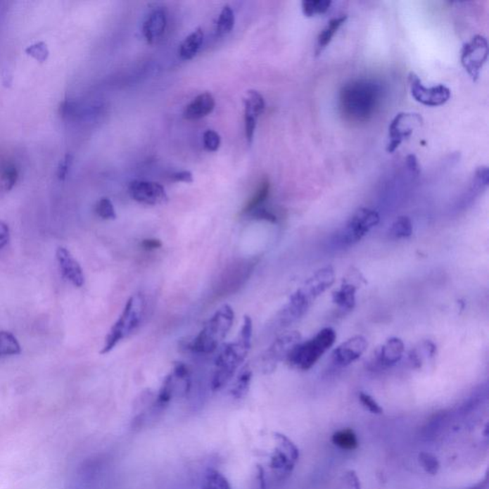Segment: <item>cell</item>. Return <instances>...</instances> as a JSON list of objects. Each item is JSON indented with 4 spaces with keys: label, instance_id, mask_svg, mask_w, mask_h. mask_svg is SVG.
<instances>
[{
    "label": "cell",
    "instance_id": "obj_1",
    "mask_svg": "<svg viewBox=\"0 0 489 489\" xmlns=\"http://www.w3.org/2000/svg\"><path fill=\"white\" fill-rule=\"evenodd\" d=\"M381 85L372 80H355L344 85L339 94V108L353 122L369 121L378 110L382 99Z\"/></svg>",
    "mask_w": 489,
    "mask_h": 489
},
{
    "label": "cell",
    "instance_id": "obj_2",
    "mask_svg": "<svg viewBox=\"0 0 489 489\" xmlns=\"http://www.w3.org/2000/svg\"><path fill=\"white\" fill-rule=\"evenodd\" d=\"M253 325L250 315H245L237 338L224 344L219 349L215 360V373L211 379V389L213 391L224 388L245 362L252 347Z\"/></svg>",
    "mask_w": 489,
    "mask_h": 489
},
{
    "label": "cell",
    "instance_id": "obj_3",
    "mask_svg": "<svg viewBox=\"0 0 489 489\" xmlns=\"http://www.w3.org/2000/svg\"><path fill=\"white\" fill-rule=\"evenodd\" d=\"M234 311L231 306L220 307L189 343V349L196 354H212L228 336L234 325Z\"/></svg>",
    "mask_w": 489,
    "mask_h": 489
},
{
    "label": "cell",
    "instance_id": "obj_4",
    "mask_svg": "<svg viewBox=\"0 0 489 489\" xmlns=\"http://www.w3.org/2000/svg\"><path fill=\"white\" fill-rule=\"evenodd\" d=\"M146 298L141 293H135L128 299L122 315L106 336L101 355L110 353L122 339L133 335L140 328L146 314Z\"/></svg>",
    "mask_w": 489,
    "mask_h": 489
},
{
    "label": "cell",
    "instance_id": "obj_5",
    "mask_svg": "<svg viewBox=\"0 0 489 489\" xmlns=\"http://www.w3.org/2000/svg\"><path fill=\"white\" fill-rule=\"evenodd\" d=\"M336 341V331L331 327L323 328L314 338L298 343L288 355L286 362L291 367L308 371L335 344Z\"/></svg>",
    "mask_w": 489,
    "mask_h": 489
},
{
    "label": "cell",
    "instance_id": "obj_6",
    "mask_svg": "<svg viewBox=\"0 0 489 489\" xmlns=\"http://www.w3.org/2000/svg\"><path fill=\"white\" fill-rule=\"evenodd\" d=\"M319 296V293L311 284L307 281L304 282V284L291 296L288 303L280 310L277 317V325L280 328H286L298 322L309 311Z\"/></svg>",
    "mask_w": 489,
    "mask_h": 489
},
{
    "label": "cell",
    "instance_id": "obj_7",
    "mask_svg": "<svg viewBox=\"0 0 489 489\" xmlns=\"http://www.w3.org/2000/svg\"><path fill=\"white\" fill-rule=\"evenodd\" d=\"M379 220L381 217L376 210L368 208H360L339 232V242L346 247L357 244L375 228Z\"/></svg>",
    "mask_w": 489,
    "mask_h": 489
},
{
    "label": "cell",
    "instance_id": "obj_8",
    "mask_svg": "<svg viewBox=\"0 0 489 489\" xmlns=\"http://www.w3.org/2000/svg\"><path fill=\"white\" fill-rule=\"evenodd\" d=\"M301 335L298 331H290L279 336L266 350L261 359V370L264 374H271L279 362L287 360L288 355L301 342Z\"/></svg>",
    "mask_w": 489,
    "mask_h": 489
},
{
    "label": "cell",
    "instance_id": "obj_9",
    "mask_svg": "<svg viewBox=\"0 0 489 489\" xmlns=\"http://www.w3.org/2000/svg\"><path fill=\"white\" fill-rule=\"evenodd\" d=\"M488 58V42L485 37L476 34L464 44L461 51V63L473 82L479 79L481 71Z\"/></svg>",
    "mask_w": 489,
    "mask_h": 489
},
{
    "label": "cell",
    "instance_id": "obj_10",
    "mask_svg": "<svg viewBox=\"0 0 489 489\" xmlns=\"http://www.w3.org/2000/svg\"><path fill=\"white\" fill-rule=\"evenodd\" d=\"M409 87L412 97L418 103L430 108L443 106L451 98V91L443 84L426 87L419 79L418 75L411 72L409 74Z\"/></svg>",
    "mask_w": 489,
    "mask_h": 489
},
{
    "label": "cell",
    "instance_id": "obj_11",
    "mask_svg": "<svg viewBox=\"0 0 489 489\" xmlns=\"http://www.w3.org/2000/svg\"><path fill=\"white\" fill-rule=\"evenodd\" d=\"M422 124V118L415 113H399L389 125V138L386 151L393 153L402 141L413 134L415 128Z\"/></svg>",
    "mask_w": 489,
    "mask_h": 489
},
{
    "label": "cell",
    "instance_id": "obj_12",
    "mask_svg": "<svg viewBox=\"0 0 489 489\" xmlns=\"http://www.w3.org/2000/svg\"><path fill=\"white\" fill-rule=\"evenodd\" d=\"M128 193L134 201L148 205H162L168 200L164 186L155 182L133 181L128 186Z\"/></svg>",
    "mask_w": 489,
    "mask_h": 489
},
{
    "label": "cell",
    "instance_id": "obj_13",
    "mask_svg": "<svg viewBox=\"0 0 489 489\" xmlns=\"http://www.w3.org/2000/svg\"><path fill=\"white\" fill-rule=\"evenodd\" d=\"M368 347L367 339L363 336H355L342 342L332 353V362L338 367H346L357 362Z\"/></svg>",
    "mask_w": 489,
    "mask_h": 489
},
{
    "label": "cell",
    "instance_id": "obj_14",
    "mask_svg": "<svg viewBox=\"0 0 489 489\" xmlns=\"http://www.w3.org/2000/svg\"><path fill=\"white\" fill-rule=\"evenodd\" d=\"M405 353V343L399 338L387 339L381 348L376 352L373 364L376 367L386 369L392 367L402 359Z\"/></svg>",
    "mask_w": 489,
    "mask_h": 489
},
{
    "label": "cell",
    "instance_id": "obj_15",
    "mask_svg": "<svg viewBox=\"0 0 489 489\" xmlns=\"http://www.w3.org/2000/svg\"><path fill=\"white\" fill-rule=\"evenodd\" d=\"M57 259L63 277L76 287H82L85 281L84 271L68 248H58Z\"/></svg>",
    "mask_w": 489,
    "mask_h": 489
},
{
    "label": "cell",
    "instance_id": "obj_16",
    "mask_svg": "<svg viewBox=\"0 0 489 489\" xmlns=\"http://www.w3.org/2000/svg\"><path fill=\"white\" fill-rule=\"evenodd\" d=\"M167 18L165 11H152L143 24V33L148 44H153L165 34L167 29Z\"/></svg>",
    "mask_w": 489,
    "mask_h": 489
},
{
    "label": "cell",
    "instance_id": "obj_17",
    "mask_svg": "<svg viewBox=\"0 0 489 489\" xmlns=\"http://www.w3.org/2000/svg\"><path fill=\"white\" fill-rule=\"evenodd\" d=\"M215 99L210 92L202 93L197 96L184 111V118L189 121L200 120L207 117L215 110Z\"/></svg>",
    "mask_w": 489,
    "mask_h": 489
},
{
    "label": "cell",
    "instance_id": "obj_18",
    "mask_svg": "<svg viewBox=\"0 0 489 489\" xmlns=\"http://www.w3.org/2000/svg\"><path fill=\"white\" fill-rule=\"evenodd\" d=\"M359 286L355 282L344 279L338 290L333 293V302L344 311H351L355 308V296Z\"/></svg>",
    "mask_w": 489,
    "mask_h": 489
},
{
    "label": "cell",
    "instance_id": "obj_19",
    "mask_svg": "<svg viewBox=\"0 0 489 489\" xmlns=\"http://www.w3.org/2000/svg\"><path fill=\"white\" fill-rule=\"evenodd\" d=\"M179 379L173 375L172 372L168 374L163 381L161 388L158 393L157 399L155 400L153 409L155 413L162 412L170 405L173 395L177 386Z\"/></svg>",
    "mask_w": 489,
    "mask_h": 489
},
{
    "label": "cell",
    "instance_id": "obj_20",
    "mask_svg": "<svg viewBox=\"0 0 489 489\" xmlns=\"http://www.w3.org/2000/svg\"><path fill=\"white\" fill-rule=\"evenodd\" d=\"M347 18L348 17L344 15L329 21L327 25L323 28V30L320 32L319 37H317V45H315V54L317 56L322 54L323 50L331 44L335 34L338 33L341 26L346 23Z\"/></svg>",
    "mask_w": 489,
    "mask_h": 489
},
{
    "label": "cell",
    "instance_id": "obj_21",
    "mask_svg": "<svg viewBox=\"0 0 489 489\" xmlns=\"http://www.w3.org/2000/svg\"><path fill=\"white\" fill-rule=\"evenodd\" d=\"M203 42H204V32L201 28H197L184 39L179 48V56L182 60L189 61L193 58L201 49Z\"/></svg>",
    "mask_w": 489,
    "mask_h": 489
},
{
    "label": "cell",
    "instance_id": "obj_22",
    "mask_svg": "<svg viewBox=\"0 0 489 489\" xmlns=\"http://www.w3.org/2000/svg\"><path fill=\"white\" fill-rule=\"evenodd\" d=\"M269 191H271V183L268 178H264L261 181L260 184H259L258 191L255 192L252 198L248 200L247 204L243 208L241 211L242 215H248L256 208L262 207L264 203L267 201L269 198Z\"/></svg>",
    "mask_w": 489,
    "mask_h": 489
},
{
    "label": "cell",
    "instance_id": "obj_23",
    "mask_svg": "<svg viewBox=\"0 0 489 489\" xmlns=\"http://www.w3.org/2000/svg\"><path fill=\"white\" fill-rule=\"evenodd\" d=\"M253 371L250 365H245L238 374L234 386L231 389V395L234 399L241 400L247 395L252 383Z\"/></svg>",
    "mask_w": 489,
    "mask_h": 489
},
{
    "label": "cell",
    "instance_id": "obj_24",
    "mask_svg": "<svg viewBox=\"0 0 489 489\" xmlns=\"http://www.w3.org/2000/svg\"><path fill=\"white\" fill-rule=\"evenodd\" d=\"M437 347L431 341H426L419 343L418 346L409 354V362L415 368L421 367L426 360L434 357Z\"/></svg>",
    "mask_w": 489,
    "mask_h": 489
},
{
    "label": "cell",
    "instance_id": "obj_25",
    "mask_svg": "<svg viewBox=\"0 0 489 489\" xmlns=\"http://www.w3.org/2000/svg\"><path fill=\"white\" fill-rule=\"evenodd\" d=\"M296 462L281 448H277L271 457V469L281 475H288L293 471Z\"/></svg>",
    "mask_w": 489,
    "mask_h": 489
},
{
    "label": "cell",
    "instance_id": "obj_26",
    "mask_svg": "<svg viewBox=\"0 0 489 489\" xmlns=\"http://www.w3.org/2000/svg\"><path fill=\"white\" fill-rule=\"evenodd\" d=\"M245 114L258 118L265 110L266 103L263 96L255 90H248L244 98Z\"/></svg>",
    "mask_w": 489,
    "mask_h": 489
},
{
    "label": "cell",
    "instance_id": "obj_27",
    "mask_svg": "<svg viewBox=\"0 0 489 489\" xmlns=\"http://www.w3.org/2000/svg\"><path fill=\"white\" fill-rule=\"evenodd\" d=\"M202 489H231L228 479L215 469H208L202 481Z\"/></svg>",
    "mask_w": 489,
    "mask_h": 489
},
{
    "label": "cell",
    "instance_id": "obj_28",
    "mask_svg": "<svg viewBox=\"0 0 489 489\" xmlns=\"http://www.w3.org/2000/svg\"><path fill=\"white\" fill-rule=\"evenodd\" d=\"M333 2L331 0H304L302 1V12L307 18L324 15L330 10Z\"/></svg>",
    "mask_w": 489,
    "mask_h": 489
},
{
    "label": "cell",
    "instance_id": "obj_29",
    "mask_svg": "<svg viewBox=\"0 0 489 489\" xmlns=\"http://www.w3.org/2000/svg\"><path fill=\"white\" fill-rule=\"evenodd\" d=\"M234 23L235 15L234 10L231 9L229 5H226L222 9L217 23H216V31H217L219 36H224V34L231 33L234 27Z\"/></svg>",
    "mask_w": 489,
    "mask_h": 489
},
{
    "label": "cell",
    "instance_id": "obj_30",
    "mask_svg": "<svg viewBox=\"0 0 489 489\" xmlns=\"http://www.w3.org/2000/svg\"><path fill=\"white\" fill-rule=\"evenodd\" d=\"M333 443L343 450H354L359 445L357 436L351 429L341 430L333 436Z\"/></svg>",
    "mask_w": 489,
    "mask_h": 489
},
{
    "label": "cell",
    "instance_id": "obj_31",
    "mask_svg": "<svg viewBox=\"0 0 489 489\" xmlns=\"http://www.w3.org/2000/svg\"><path fill=\"white\" fill-rule=\"evenodd\" d=\"M390 234L395 239H405L413 234V224L407 216H400L393 223Z\"/></svg>",
    "mask_w": 489,
    "mask_h": 489
},
{
    "label": "cell",
    "instance_id": "obj_32",
    "mask_svg": "<svg viewBox=\"0 0 489 489\" xmlns=\"http://www.w3.org/2000/svg\"><path fill=\"white\" fill-rule=\"evenodd\" d=\"M20 353L21 347L17 338L12 333L0 332V355H15Z\"/></svg>",
    "mask_w": 489,
    "mask_h": 489
},
{
    "label": "cell",
    "instance_id": "obj_33",
    "mask_svg": "<svg viewBox=\"0 0 489 489\" xmlns=\"http://www.w3.org/2000/svg\"><path fill=\"white\" fill-rule=\"evenodd\" d=\"M18 171L14 165H7L2 171L0 179V189L4 191H10L17 184Z\"/></svg>",
    "mask_w": 489,
    "mask_h": 489
},
{
    "label": "cell",
    "instance_id": "obj_34",
    "mask_svg": "<svg viewBox=\"0 0 489 489\" xmlns=\"http://www.w3.org/2000/svg\"><path fill=\"white\" fill-rule=\"evenodd\" d=\"M96 213L103 220H115L117 218L113 203L108 198H101L96 205Z\"/></svg>",
    "mask_w": 489,
    "mask_h": 489
},
{
    "label": "cell",
    "instance_id": "obj_35",
    "mask_svg": "<svg viewBox=\"0 0 489 489\" xmlns=\"http://www.w3.org/2000/svg\"><path fill=\"white\" fill-rule=\"evenodd\" d=\"M25 52L26 54L42 63L47 61L50 54L47 45L42 42H36V44L30 45V46L25 50Z\"/></svg>",
    "mask_w": 489,
    "mask_h": 489
},
{
    "label": "cell",
    "instance_id": "obj_36",
    "mask_svg": "<svg viewBox=\"0 0 489 489\" xmlns=\"http://www.w3.org/2000/svg\"><path fill=\"white\" fill-rule=\"evenodd\" d=\"M274 438L277 442L279 443V448L288 453L291 458L296 462L299 458V452L298 449L293 445L292 440L286 437L285 435L280 434V433H275Z\"/></svg>",
    "mask_w": 489,
    "mask_h": 489
},
{
    "label": "cell",
    "instance_id": "obj_37",
    "mask_svg": "<svg viewBox=\"0 0 489 489\" xmlns=\"http://www.w3.org/2000/svg\"><path fill=\"white\" fill-rule=\"evenodd\" d=\"M419 464H421L424 470L431 475L437 474L440 469L439 461L435 456L429 453H421L419 456Z\"/></svg>",
    "mask_w": 489,
    "mask_h": 489
},
{
    "label": "cell",
    "instance_id": "obj_38",
    "mask_svg": "<svg viewBox=\"0 0 489 489\" xmlns=\"http://www.w3.org/2000/svg\"><path fill=\"white\" fill-rule=\"evenodd\" d=\"M203 143H204V148L207 151H217L221 144L220 135L215 130H207L203 136Z\"/></svg>",
    "mask_w": 489,
    "mask_h": 489
},
{
    "label": "cell",
    "instance_id": "obj_39",
    "mask_svg": "<svg viewBox=\"0 0 489 489\" xmlns=\"http://www.w3.org/2000/svg\"><path fill=\"white\" fill-rule=\"evenodd\" d=\"M360 402L368 411L373 414H381L382 408L379 403L366 393L360 392L359 395Z\"/></svg>",
    "mask_w": 489,
    "mask_h": 489
},
{
    "label": "cell",
    "instance_id": "obj_40",
    "mask_svg": "<svg viewBox=\"0 0 489 489\" xmlns=\"http://www.w3.org/2000/svg\"><path fill=\"white\" fill-rule=\"evenodd\" d=\"M248 215L252 216L253 218L258 219V220L268 221L269 223H277V215L272 212L271 210H269L268 208L263 207V205L256 208L255 210H253Z\"/></svg>",
    "mask_w": 489,
    "mask_h": 489
},
{
    "label": "cell",
    "instance_id": "obj_41",
    "mask_svg": "<svg viewBox=\"0 0 489 489\" xmlns=\"http://www.w3.org/2000/svg\"><path fill=\"white\" fill-rule=\"evenodd\" d=\"M256 120L258 118L253 117L252 115L245 114V132L248 144H252L253 137H255Z\"/></svg>",
    "mask_w": 489,
    "mask_h": 489
},
{
    "label": "cell",
    "instance_id": "obj_42",
    "mask_svg": "<svg viewBox=\"0 0 489 489\" xmlns=\"http://www.w3.org/2000/svg\"><path fill=\"white\" fill-rule=\"evenodd\" d=\"M72 164H73V156L68 154L61 162L58 168V177L60 180H65L69 174V171L71 170Z\"/></svg>",
    "mask_w": 489,
    "mask_h": 489
},
{
    "label": "cell",
    "instance_id": "obj_43",
    "mask_svg": "<svg viewBox=\"0 0 489 489\" xmlns=\"http://www.w3.org/2000/svg\"><path fill=\"white\" fill-rule=\"evenodd\" d=\"M339 489H360V482L355 472L350 471L344 476Z\"/></svg>",
    "mask_w": 489,
    "mask_h": 489
},
{
    "label": "cell",
    "instance_id": "obj_44",
    "mask_svg": "<svg viewBox=\"0 0 489 489\" xmlns=\"http://www.w3.org/2000/svg\"><path fill=\"white\" fill-rule=\"evenodd\" d=\"M10 239V229L4 222L0 221V250L8 244Z\"/></svg>",
    "mask_w": 489,
    "mask_h": 489
},
{
    "label": "cell",
    "instance_id": "obj_45",
    "mask_svg": "<svg viewBox=\"0 0 489 489\" xmlns=\"http://www.w3.org/2000/svg\"><path fill=\"white\" fill-rule=\"evenodd\" d=\"M171 178L175 182H184V183L191 184L193 183V175L191 171H180V172H176L174 174L171 175Z\"/></svg>",
    "mask_w": 489,
    "mask_h": 489
},
{
    "label": "cell",
    "instance_id": "obj_46",
    "mask_svg": "<svg viewBox=\"0 0 489 489\" xmlns=\"http://www.w3.org/2000/svg\"><path fill=\"white\" fill-rule=\"evenodd\" d=\"M141 247L146 250H154L162 248L163 243L161 240L155 239V238H149V239H144L141 241Z\"/></svg>",
    "mask_w": 489,
    "mask_h": 489
},
{
    "label": "cell",
    "instance_id": "obj_47",
    "mask_svg": "<svg viewBox=\"0 0 489 489\" xmlns=\"http://www.w3.org/2000/svg\"><path fill=\"white\" fill-rule=\"evenodd\" d=\"M406 164H407V167L409 170L412 171L414 174L418 175L419 173V165L418 163V159H417V157L415 155L410 154L408 155L407 158H406Z\"/></svg>",
    "mask_w": 489,
    "mask_h": 489
}]
</instances>
